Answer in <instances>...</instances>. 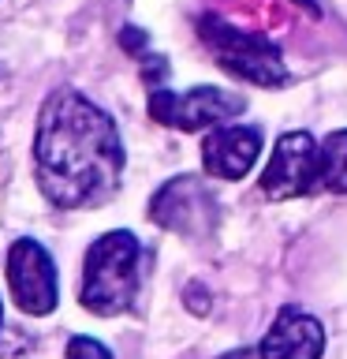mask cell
<instances>
[{
    "instance_id": "obj_1",
    "label": "cell",
    "mask_w": 347,
    "mask_h": 359,
    "mask_svg": "<svg viewBox=\"0 0 347 359\" xmlns=\"http://www.w3.org/2000/svg\"><path fill=\"white\" fill-rule=\"evenodd\" d=\"M116 120L83 90L60 86L41 101L34 128V180L56 210H90L116 195L123 176Z\"/></svg>"
},
{
    "instance_id": "obj_2",
    "label": "cell",
    "mask_w": 347,
    "mask_h": 359,
    "mask_svg": "<svg viewBox=\"0 0 347 359\" xmlns=\"http://www.w3.org/2000/svg\"><path fill=\"white\" fill-rule=\"evenodd\" d=\"M142 258L146 247L134 232L112 229L97 236L83 258L78 303L97 318H116V314L134 311L142 288Z\"/></svg>"
},
{
    "instance_id": "obj_3",
    "label": "cell",
    "mask_w": 347,
    "mask_h": 359,
    "mask_svg": "<svg viewBox=\"0 0 347 359\" xmlns=\"http://www.w3.org/2000/svg\"><path fill=\"white\" fill-rule=\"evenodd\" d=\"M198 38L206 45V53L217 60L228 75L243 79L250 86L276 90L288 83V64L280 45L262 30H246L239 22L224 19V15H198Z\"/></svg>"
},
{
    "instance_id": "obj_4",
    "label": "cell",
    "mask_w": 347,
    "mask_h": 359,
    "mask_svg": "<svg viewBox=\"0 0 347 359\" xmlns=\"http://www.w3.org/2000/svg\"><path fill=\"white\" fill-rule=\"evenodd\" d=\"M220 198L201 176H176L161 184L150 198V221L157 229L183 236V240H209L220 224Z\"/></svg>"
},
{
    "instance_id": "obj_5",
    "label": "cell",
    "mask_w": 347,
    "mask_h": 359,
    "mask_svg": "<svg viewBox=\"0 0 347 359\" xmlns=\"http://www.w3.org/2000/svg\"><path fill=\"white\" fill-rule=\"evenodd\" d=\"M246 112V97L224 86H187V90H150V116L161 128L176 131H209L217 123H228L232 116Z\"/></svg>"
},
{
    "instance_id": "obj_6",
    "label": "cell",
    "mask_w": 347,
    "mask_h": 359,
    "mask_svg": "<svg viewBox=\"0 0 347 359\" xmlns=\"http://www.w3.org/2000/svg\"><path fill=\"white\" fill-rule=\"evenodd\" d=\"M265 198L288 202V198H306L325 191L321 184V142L310 131H284L269 154V165L257 176Z\"/></svg>"
},
{
    "instance_id": "obj_7",
    "label": "cell",
    "mask_w": 347,
    "mask_h": 359,
    "mask_svg": "<svg viewBox=\"0 0 347 359\" xmlns=\"http://www.w3.org/2000/svg\"><path fill=\"white\" fill-rule=\"evenodd\" d=\"M8 292L15 307L30 318H45L60 303V277H56V262L34 236H19L8 247Z\"/></svg>"
},
{
    "instance_id": "obj_8",
    "label": "cell",
    "mask_w": 347,
    "mask_h": 359,
    "mask_svg": "<svg viewBox=\"0 0 347 359\" xmlns=\"http://www.w3.org/2000/svg\"><path fill=\"white\" fill-rule=\"evenodd\" d=\"M265 131L257 123H217L201 139V168L213 180H243L262 157Z\"/></svg>"
},
{
    "instance_id": "obj_9",
    "label": "cell",
    "mask_w": 347,
    "mask_h": 359,
    "mask_svg": "<svg viewBox=\"0 0 347 359\" xmlns=\"http://www.w3.org/2000/svg\"><path fill=\"white\" fill-rule=\"evenodd\" d=\"M262 359H321L325 355V325L318 314L302 307H280L269 333L257 344Z\"/></svg>"
},
{
    "instance_id": "obj_10",
    "label": "cell",
    "mask_w": 347,
    "mask_h": 359,
    "mask_svg": "<svg viewBox=\"0 0 347 359\" xmlns=\"http://www.w3.org/2000/svg\"><path fill=\"white\" fill-rule=\"evenodd\" d=\"M321 184L332 195H347V128H336L321 139Z\"/></svg>"
},
{
    "instance_id": "obj_11",
    "label": "cell",
    "mask_w": 347,
    "mask_h": 359,
    "mask_svg": "<svg viewBox=\"0 0 347 359\" xmlns=\"http://www.w3.org/2000/svg\"><path fill=\"white\" fill-rule=\"evenodd\" d=\"M64 355H67V359H116L105 344L97 341V337H86V333H75L71 341H67Z\"/></svg>"
},
{
    "instance_id": "obj_12",
    "label": "cell",
    "mask_w": 347,
    "mask_h": 359,
    "mask_svg": "<svg viewBox=\"0 0 347 359\" xmlns=\"http://www.w3.org/2000/svg\"><path fill=\"white\" fill-rule=\"evenodd\" d=\"M139 67H142V83H146V90L164 86V79L172 75V67H168V60H164V56H157V53H142Z\"/></svg>"
},
{
    "instance_id": "obj_13",
    "label": "cell",
    "mask_w": 347,
    "mask_h": 359,
    "mask_svg": "<svg viewBox=\"0 0 347 359\" xmlns=\"http://www.w3.org/2000/svg\"><path fill=\"white\" fill-rule=\"evenodd\" d=\"M187 307L194 311V314H209V292L198 288V285H190L187 288Z\"/></svg>"
},
{
    "instance_id": "obj_14",
    "label": "cell",
    "mask_w": 347,
    "mask_h": 359,
    "mask_svg": "<svg viewBox=\"0 0 347 359\" xmlns=\"http://www.w3.org/2000/svg\"><path fill=\"white\" fill-rule=\"evenodd\" d=\"M224 359H262V352H254V348H239V352H232Z\"/></svg>"
},
{
    "instance_id": "obj_15",
    "label": "cell",
    "mask_w": 347,
    "mask_h": 359,
    "mask_svg": "<svg viewBox=\"0 0 347 359\" xmlns=\"http://www.w3.org/2000/svg\"><path fill=\"white\" fill-rule=\"evenodd\" d=\"M0 325H4V303H0Z\"/></svg>"
}]
</instances>
